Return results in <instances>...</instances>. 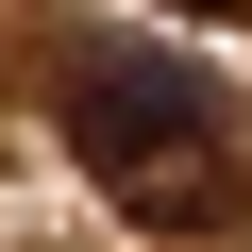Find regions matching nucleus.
Listing matches in <instances>:
<instances>
[{"label":"nucleus","instance_id":"nucleus-1","mask_svg":"<svg viewBox=\"0 0 252 252\" xmlns=\"http://www.w3.org/2000/svg\"><path fill=\"white\" fill-rule=\"evenodd\" d=\"M67 152L118 219H152V235H202L235 219V101L185 84L168 51H84L67 67Z\"/></svg>","mask_w":252,"mask_h":252},{"label":"nucleus","instance_id":"nucleus-2","mask_svg":"<svg viewBox=\"0 0 252 252\" xmlns=\"http://www.w3.org/2000/svg\"><path fill=\"white\" fill-rule=\"evenodd\" d=\"M185 17H235V0H185Z\"/></svg>","mask_w":252,"mask_h":252}]
</instances>
